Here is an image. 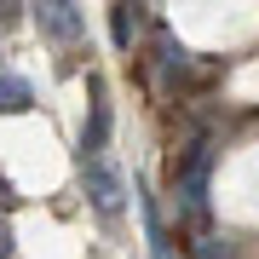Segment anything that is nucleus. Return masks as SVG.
I'll list each match as a JSON object with an SVG mask.
<instances>
[{
	"mask_svg": "<svg viewBox=\"0 0 259 259\" xmlns=\"http://www.w3.org/2000/svg\"><path fill=\"white\" fill-rule=\"evenodd\" d=\"M173 179H179V207H185L190 225L207 219V179H213V144H190L185 161H173Z\"/></svg>",
	"mask_w": 259,
	"mask_h": 259,
	"instance_id": "1",
	"label": "nucleus"
},
{
	"mask_svg": "<svg viewBox=\"0 0 259 259\" xmlns=\"http://www.w3.org/2000/svg\"><path fill=\"white\" fill-rule=\"evenodd\" d=\"M202 259H231V248L225 242H202Z\"/></svg>",
	"mask_w": 259,
	"mask_h": 259,
	"instance_id": "8",
	"label": "nucleus"
},
{
	"mask_svg": "<svg viewBox=\"0 0 259 259\" xmlns=\"http://www.w3.org/2000/svg\"><path fill=\"white\" fill-rule=\"evenodd\" d=\"M18 6H23V0H0V23H12V18H18Z\"/></svg>",
	"mask_w": 259,
	"mask_h": 259,
	"instance_id": "9",
	"label": "nucleus"
},
{
	"mask_svg": "<svg viewBox=\"0 0 259 259\" xmlns=\"http://www.w3.org/2000/svg\"><path fill=\"white\" fill-rule=\"evenodd\" d=\"M81 179H87V196H93V207H98V213H121V196H127V185H121L115 167H104L98 156H87V161H81Z\"/></svg>",
	"mask_w": 259,
	"mask_h": 259,
	"instance_id": "3",
	"label": "nucleus"
},
{
	"mask_svg": "<svg viewBox=\"0 0 259 259\" xmlns=\"http://www.w3.org/2000/svg\"><path fill=\"white\" fill-rule=\"evenodd\" d=\"M35 18H40V35H47L52 47H75L81 29H87L75 0H35Z\"/></svg>",
	"mask_w": 259,
	"mask_h": 259,
	"instance_id": "2",
	"label": "nucleus"
},
{
	"mask_svg": "<svg viewBox=\"0 0 259 259\" xmlns=\"http://www.w3.org/2000/svg\"><path fill=\"white\" fill-rule=\"evenodd\" d=\"M29 104H35V93L23 75H0V115H23Z\"/></svg>",
	"mask_w": 259,
	"mask_h": 259,
	"instance_id": "5",
	"label": "nucleus"
},
{
	"mask_svg": "<svg viewBox=\"0 0 259 259\" xmlns=\"http://www.w3.org/2000/svg\"><path fill=\"white\" fill-rule=\"evenodd\" d=\"M104 139H110V104H104V93H93V115H87V127H81V161L98 156Z\"/></svg>",
	"mask_w": 259,
	"mask_h": 259,
	"instance_id": "4",
	"label": "nucleus"
},
{
	"mask_svg": "<svg viewBox=\"0 0 259 259\" xmlns=\"http://www.w3.org/2000/svg\"><path fill=\"white\" fill-rule=\"evenodd\" d=\"M115 47H133V6H115Z\"/></svg>",
	"mask_w": 259,
	"mask_h": 259,
	"instance_id": "7",
	"label": "nucleus"
},
{
	"mask_svg": "<svg viewBox=\"0 0 259 259\" xmlns=\"http://www.w3.org/2000/svg\"><path fill=\"white\" fill-rule=\"evenodd\" d=\"M156 58H161V75H167V81H179V75H190V52L179 47L173 35H161V40H156Z\"/></svg>",
	"mask_w": 259,
	"mask_h": 259,
	"instance_id": "6",
	"label": "nucleus"
},
{
	"mask_svg": "<svg viewBox=\"0 0 259 259\" xmlns=\"http://www.w3.org/2000/svg\"><path fill=\"white\" fill-rule=\"evenodd\" d=\"M6 253H12V225L0 219V259H6Z\"/></svg>",
	"mask_w": 259,
	"mask_h": 259,
	"instance_id": "10",
	"label": "nucleus"
},
{
	"mask_svg": "<svg viewBox=\"0 0 259 259\" xmlns=\"http://www.w3.org/2000/svg\"><path fill=\"white\" fill-rule=\"evenodd\" d=\"M0 207H12V185H6V179H0Z\"/></svg>",
	"mask_w": 259,
	"mask_h": 259,
	"instance_id": "11",
	"label": "nucleus"
}]
</instances>
